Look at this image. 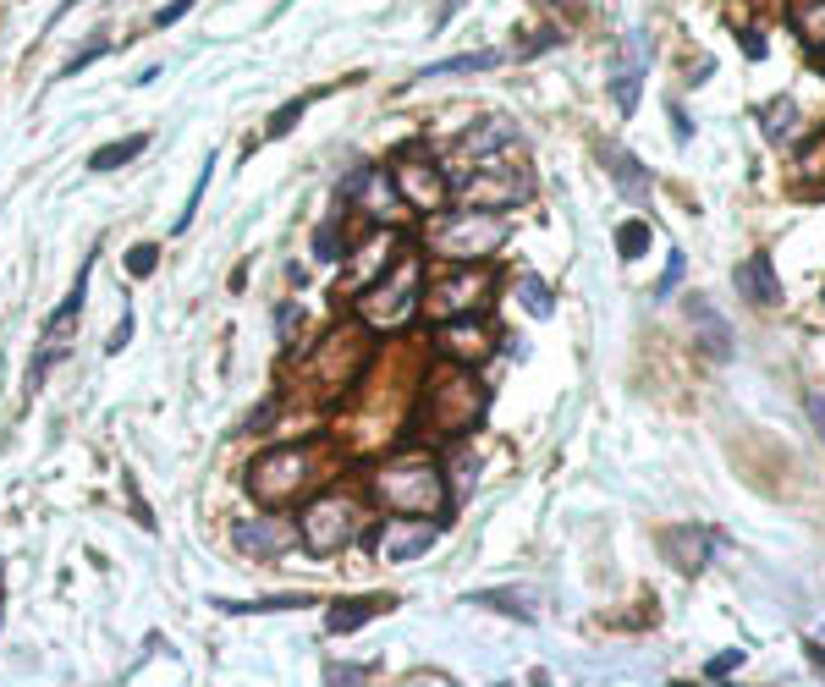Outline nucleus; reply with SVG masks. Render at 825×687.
Instances as JSON below:
<instances>
[{
	"label": "nucleus",
	"mask_w": 825,
	"mask_h": 687,
	"mask_svg": "<svg viewBox=\"0 0 825 687\" xmlns=\"http://www.w3.org/2000/svg\"><path fill=\"white\" fill-rule=\"evenodd\" d=\"M375 495H380V506L402 511V518H441L452 489L430 457H402L375 473Z\"/></svg>",
	"instance_id": "f257e3e1"
},
{
	"label": "nucleus",
	"mask_w": 825,
	"mask_h": 687,
	"mask_svg": "<svg viewBox=\"0 0 825 687\" xmlns=\"http://www.w3.org/2000/svg\"><path fill=\"white\" fill-rule=\"evenodd\" d=\"M353 308L364 314V325L375 330H396L412 319V308H419V247H402V259L391 276H380L369 292L353 297Z\"/></svg>",
	"instance_id": "f03ea898"
},
{
	"label": "nucleus",
	"mask_w": 825,
	"mask_h": 687,
	"mask_svg": "<svg viewBox=\"0 0 825 687\" xmlns=\"http://www.w3.org/2000/svg\"><path fill=\"white\" fill-rule=\"evenodd\" d=\"M502 215L495 209H457V215H441L430 231H424V247H435V253H446V259H462V265H473V259H484V253H495L502 247Z\"/></svg>",
	"instance_id": "7ed1b4c3"
},
{
	"label": "nucleus",
	"mask_w": 825,
	"mask_h": 687,
	"mask_svg": "<svg viewBox=\"0 0 825 687\" xmlns=\"http://www.w3.org/2000/svg\"><path fill=\"white\" fill-rule=\"evenodd\" d=\"M314 451L319 446H281V451H265L254 468H248V489L265 506H281V500H297L319 473H314Z\"/></svg>",
	"instance_id": "20e7f679"
},
{
	"label": "nucleus",
	"mask_w": 825,
	"mask_h": 687,
	"mask_svg": "<svg viewBox=\"0 0 825 687\" xmlns=\"http://www.w3.org/2000/svg\"><path fill=\"white\" fill-rule=\"evenodd\" d=\"M457 199H462L468 209H507V204H523V199H529V170L518 165V154L484 160V165H473V177L457 188Z\"/></svg>",
	"instance_id": "39448f33"
},
{
	"label": "nucleus",
	"mask_w": 825,
	"mask_h": 687,
	"mask_svg": "<svg viewBox=\"0 0 825 687\" xmlns=\"http://www.w3.org/2000/svg\"><path fill=\"white\" fill-rule=\"evenodd\" d=\"M644 72H649V28H627L622 44H617V55H611V72H606V94H611L617 116H633V111H638Z\"/></svg>",
	"instance_id": "423d86ee"
},
{
	"label": "nucleus",
	"mask_w": 825,
	"mask_h": 687,
	"mask_svg": "<svg viewBox=\"0 0 825 687\" xmlns=\"http://www.w3.org/2000/svg\"><path fill=\"white\" fill-rule=\"evenodd\" d=\"M479 385H473V374H462V369H446L435 385H430V418H435V435H446V441H457L462 429H473L479 423Z\"/></svg>",
	"instance_id": "0eeeda50"
},
{
	"label": "nucleus",
	"mask_w": 825,
	"mask_h": 687,
	"mask_svg": "<svg viewBox=\"0 0 825 687\" xmlns=\"http://www.w3.org/2000/svg\"><path fill=\"white\" fill-rule=\"evenodd\" d=\"M297 529H303V545H308L314 556H330L337 545L353 539L358 518H353V506H347L342 495H314V500H303V511H297Z\"/></svg>",
	"instance_id": "6e6552de"
},
{
	"label": "nucleus",
	"mask_w": 825,
	"mask_h": 687,
	"mask_svg": "<svg viewBox=\"0 0 825 687\" xmlns=\"http://www.w3.org/2000/svg\"><path fill=\"white\" fill-rule=\"evenodd\" d=\"M391 182H396V193H402L407 204H419V209H446V199H452L446 170H441L435 160H424L419 149H402V154L391 160Z\"/></svg>",
	"instance_id": "1a4fd4ad"
},
{
	"label": "nucleus",
	"mask_w": 825,
	"mask_h": 687,
	"mask_svg": "<svg viewBox=\"0 0 825 687\" xmlns=\"http://www.w3.org/2000/svg\"><path fill=\"white\" fill-rule=\"evenodd\" d=\"M490 297H495V276L462 265V270H452V276H441V281L430 287V314H435V319H457V314H473V303L484 308Z\"/></svg>",
	"instance_id": "9d476101"
},
{
	"label": "nucleus",
	"mask_w": 825,
	"mask_h": 687,
	"mask_svg": "<svg viewBox=\"0 0 825 687\" xmlns=\"http://www.w3.org/2000/svg\"><path fill=\"white\" fill-rule=\"evenodd\" d=\"M435 347L452 358V364H473L495 347V330L490 319H473V314H457V319H441L435 325Z\"/></svg>",
	"instance_id": "9b49d317"
},
{
	"label": "nucleus",
	"mask_w": 825,
	"mask_h": 687,
	"mask_svg": "<svg viewBox=\"0 0 825 687\" xmlns=\"http://www.w3.org/2000/svg\"><path fill=\"white\" fill-rule=\"evenodd\" d=\"M523 149V127L512 116H484L468 127L462 138V160L468 165H484V160H502V154H518Z\"/></svg>",
	"instance_id": "f8f14e48"
},
{
	"label": "nucleus",
	"mask_w": 825,
	"mask_h": 687,
	"mask_svg": "<svg viewBox=\"0 0 825 687\" xmlns=\"http://www.w3.org/2000/svg\"><path fill=\"white\" fill-rule=\"evenodd\" d=\"M435 518H396L380 529V556L385 561H419V556H430V545H435Z\"/></svg>",
	"instance_id": "ddd939ff"
},
{
	"label": "nucleus",
	"mask_w": 825,
	"mask_h": 687,
	"mask_svg": "<svg viewBox=\"0 0 825 687\" xmlns=\"http://www.w3.org/2000/svg\"><path fill=\"white\" fill-rule=\"evenodd\" d=\"M715 534L710 529H667L660 534V556H667L683 577H699L705 567H710V556H715Z\"/></svg>",
	"instance_id": "4468645a"
},
{
	"label": "nucleus",
	"mask_w": 825,
	"mask_h": 687,
	"mask_svg": "<svg viewBox=\"0 0 825 687\" xmlns=\"http://www.w3.org/2000/svg\"><path fill=\"white\" fill-rule=\"evenodd\" d=\"M600 165L611 170V182H617V193H622V199H633V204H649V193H655V177H649V165H644L638 154H627L622 143H600Z\"/></svg>",
	"instance_id": "2eb2a0df"
},
{
	"label": "nucleus",
	"mask_w": 825,
	"mask_h": 687,
	"mask_svg": "<svg viewBox=\"0 0 825 687\" xmlns=\"http://www.w3.org/2000/svg\"><path fill=\"white\" fill-rule=\"evenodd\" d=\"M396 182L385 177V170H353V177L342 182V204H364L369 215H396Z\"/></svg>",
	"instance_id": "dca6fc26"
},
{
	"label": "nucleus",
	"mask_w": 825,
	"mask_h": 687,
	"mask_svg": "<svg viewBox=\"0 0 825 687\" xmlns=\"http://www.w3.org/2000/svg\"><path fill=\"white\" fill-rule=\"evenodd\" d=\"M688 319H694L699 353H705L710 364H726V358H732V330H726V319L715 314V303H710V297H694V303H688Z\"/></svg>",
	"instance_id": "f3484780"
},
{
	"label": "nucleus",
	"mask_w": 825,
	"mask_h": 687,
	"mask_svg": "<svg viewBox=\"0 0 825 687\" xmlns=\"http://www.w3.org/2000/svg\"><path fill=\"white\" fill-rule=\"evenodd\" d=\"M292 539H297V534H292L281 518H254V523H237V550H242V556H259V561H265V556H281Z\"/></svg>",
	"instance_id": "a211bd4d"
},
{
	"label": "nucleus",
	"mask_w": 825,
	"mask_h": 687,
	"mask_svg": "<svg viewBox=\"0 0 825 687\" xmlns=\"http://www.w3.org/2000/svg\"><path fill=\"white\" fill-rule=\"evenodd\" d=\"M737 292L749 297V303H760V308H776V303H782V281H776L771 253H754V259L737 265Z\"/></svg>",
	"instance_id": "6ab92c4d"
},
{
	"label": "nucleus",
	"mask_w": 825,
	"mask_h": 687,
	"mask_svg": "<svg viewBox=\"0 0 825 687\" xmlns=\"http://www.w3.org/2000/svg\"><path fill=\"white\" fill-rule=\"evenodd\" d=\"M468 606H484V611H502L523 627L540 622V594L534 588H484V594H468Z\"/></svg>",
	"instance_id": "aec40b11"
},
{
	"label": "nucleus",
	"mask_w": 825,
	"mask_h": 687,
	"mask_svg": "<svg viewBox=\"0 0 825 687\" xmlns=\"http://www.w3.org/2000/svg\"><path fill=\"white\" fill-rule=\"evenodd\" d=\"M385 611V599L380 594H364V599H337L330 606V633H358L369 616H380Z\"/></svg>",
	"instance_id": "412c9836"
},
{
	"label": "nucleus",
	"mask_w": 825,
	"mask_h": 687,
	"mask_svg": "<svg viewBox=\"0 0 825 687\" xmlns=\"http://www.w3.org/2000/svg\"><path fill=\"white\" fill-rule=\"evenodd\" d=\"M507 55L502 50H468V55H452V61H430L424 72H419V82L424 77H457V72H490V66H502Z\"/></svg>",
	"instance_id": "4be33fe9"
},
{
	"label": "nucleus",
	"mask_w": 825,
	"mask_h": 687,
	"mask_svg": "<svg viewBox=\"0 0 825 687\" xmlns=\"http://www.w3.org/2000/svg\"><path fill=\"white\" fill-rule=\"evenodd\" d=\"M792 28L809 50H825V0H798L792 7Z\"/></svg>",
	"instance_id": "5701e85b"
},
{
	"label": "nucleus",
	"mask_w": 825,
	"mask_h": 687,
	"mask_svg": "<svg viewBox=\"0 0 825 687\" xmlns=\"http://www.w3.org/2000/svg\"><path fill=\"white\" fill-rule=\"evenodd\" d=\"M760 127H765V138H771V143H787V138H792V127H798V105H792V100H771V105H760Z\"/></svg>",
	"instance_id": "b1692460"
},
{
	"label": "nucleus",
	"mask_w": 825,
	"mask_h": 687,
	"mask_svg": "<svg viewBox=\"0 0 825 687\" xmlns=\"http://www.w3.org/2000/svg\"><path fill=\"white\" fill-rule=\"evenodd\" d=\"M143 143H149V132H132V138H122V143H111V149L89 154V170H116V165L138 160V154H143Z\"/></svg>",
	"instance_id": "393cba45"
},
{
	"label": "nucleus",
	"mask_w": 825,
	"mask_h": 687,
	"mask_svg": "<svg viewBox=\"0 0 825 687\" xmlns=\"http://www.w3.org/2000/svg\"><path fill=\"white\" fill-rule=\"evenodd\" d=\"M518 297H523V308H529L534 319H550V314H556V297H550V287H545L540 276H529V270L518 276Z\"/></svg>",
	"instance_id": "a878e982"
},
{
	"label": "nucleus",
	"mask_w": 825,
	"mask_h": 687,
	"mask_svg": "<svg viewBox=\"0 0 825 687\" xmlns=\"http://www.w3.org/2000/svg\"><path fill=\"white\" fill-rule=\"evenodd\" d=\"M644 247H649V226H644V220H627V226H617V253H622L627 265L638 259Z\"/></svg>",
	"instance_id": "bb28decb"
},
{
	"label": "nucleus",
	"mask_w": 825,
	"mask_h": 687,
	"mask_svg": "<svg viewBox=\"0 0 825 687\" xmlns=\"http://www.w3.org/2000/svg\"><path fill=\"white\" fill-rule=\"evenodd\" d=\"M210 177H215V154H210V160L199 165V188L188 193V209L177 215V231H188V226H193V215H199V199H204V188H210Z\"/></svg>",
	"instance_id": "cd10ccee"
},
{
	"label": "nucleus",
	"mask_w": 825,
	"mask_h": 687,
	"mask_svg": "<svg viewBox=\"0 0 825 687\" xmlns=\"http://www.w3.org/2000/svg\"><path fill=\"white\" fill-rule=\"evenodd\" d=\"M314 253H319V259H330V265H337V259H347V242L337 237V226H319V237H314Z\"/></svg>",
	"instance_id": "c85d7f7f"
},
{
	"label": "nucleus",
	"mask_w": 825,
	"mask_h": 687,
	"mask_svg": "<svg viewBox=\"0 0 825 687\" xmlns=\"http://www.w3.org/2000/svg\"><path fill=\"white\" fill-rule=\"evenodd\" d=\"M683 276H688V259H683V253H672V259H667V276L655 281V297H672V292L683 287Z\"/></svg>",
	"instance_id": "c756f323"
},
{
	"label": "nucleus",
	"mask_w": 825,
	"mask_h": 687,
	"mask_svg": "<svg viewBox=\"0 0 825 687\" xmlns=\"http://www.w3.org/2000/svg\"><path fill=\"white\" fill-rule=\"evenodd\" d=\"M154 265H160V247H154V242H138V247L127 253V270H132V276H149Z\"/></svg>",
	"instance_id": "7c9ffc66"
},
{
	"label": "nucleus",
	"mask_w": 825,
	"mask_h": 687,
	"mask_svg": "<svg viewBox=\"0 0 825 687\" xmlns=\"http://www.w3.org/2000/svg\"><path fill=\"white\" fill-rule=\"evenodd\" d=\"M297 116H303V100H292V105H281V111L270 116V127H265V138H281V132H292V127H297Z\"/></svg>",
	"instance_id": "2f4dec72"
},
{
	"label": "nucleus",
	"mask_w": 825,
	"mask_h": 687,
	"mask_svg": "<svg viewBox=\"0 0 825 687\" xmlns=\"http://www.w3.org/2000/svg\"><path fill=\"white\" fill-rule=\"evenodd\" d=\"M732 671H742V649H726V654H715V660L705 665V676H710V682H726Z\"/></svg>",
	"instance_id": "473e14b6"
},
{
	"label": "nucleus",
	"mask_w": 825,
	"mask_h": 687,
	"mask_svg": "<svg viewBox=\"0 0 825 687\" xmlns=\"http://www.w3.org/2000/svg\"><path fill=\"white\" fill-rule=\"evenodd\" d=\"M100 50H105V34H100V39H89V44H82V50H77V55H72L66 66H61V77H72V72H82V66H89V61H94Z\"/></svg>",
	"instance_id": "72a5a7b5"
},
{
	"label": "nucleus",
	"mask_w": 825,
	"mask_h": 687,
	"mask_svg": "<svg viewBox=\"0 0 825 687\" xmlns=\"http://www.w3.org/2000/svg\"><path fill=\"white\" fill-rule=\"evenodd\" d=\"M369 671H375V665H330L325 682H369Z\"/></svg>",
	"instance_id": "f704fd0d"
},
{
	"label": "nucleus",
	"mask_w": 825,
	"mask_h": 687,
	"mask_svg": "<svg viewBox=\"0 0 825 687\" xmlns=\"http://www.w3.org/2000/svg\"><path fill=\"white\" fill-rule=\"evenodd\" d=\"M188 12H193V0H172L165 12H154V28H172V23H182Z\"/></svg>",
	"instance_id": "c9c22d12"
},
{
	"label": "nucleus",
	"mask_w": 825,
	"mask_h": 687,
	"mask_svg": "<svg viewBox=\"0 0 825 687\" xmlns=\"http://www.w3.org/2000/svg\"><path fill=\"white\" fill-rule=\"evenodd\" d=\"M276 319H281V341H292V335L303 330V308H292V303H287V308H281Z\"/></svg>",
	"instance_id": "e433bc0d"
},
{
	"label": "nucleus",
	"mask_w": 825,
	"mask_h": 687,
	"mask_svg": "<svg viewBox=\"0 0 825 687\" xmlns=\"http://www.w3.org/2000/svg\"><path fill=\"white\" fill-rule=\"evenodd\" d=\"M127 341H132V319L122 314V325H116V330H111V341H105V353H122Z\"/></svg>",
	"instance_id": "4c0bfd02"
},
{
	"label": "nucleus",
	"mask_w": 825,
	"mask_h": 687,
	"mask_svg": "<svg viewBox=\"0 0 825 687\" xmlns=\"http://www.w3.org/2000/svg\"><path fill=\"white\" fill-rule=\"evenodd\" d=\"M803 407H809V423H814V435L825 441V396H809Z\"/></svg>",
	"instance_id": "58836bf2"
},
{
	"label": "nucleus",
	"mask_w": 825,
	"mask_h": 687,
	"mask_svg": "<svg viewBox=\"0 0 825 687\" xmlns=\"http://www.w3.org/2000/svg\"><path fill=\"white\" fill-rule=\"evenodd\" d=\"M462 7H468V0H441V12H435V23H430V28L441 34V28H446V23H452V17H457Z\"/></svg>",
	"instance_id": "ea45409f"
},
{
	"label": "nucleus",
	"mask_w": 825,
	"mask_h": 687,
	"mask_svg": "<svg viewBox=\"0 0 825 687\" xmlns=\"http://www.w3.org/2000/svg\"><path fill=\"white\" fill-rule=\"evenodd\" d=\"M540 7H545V12H572V17H578V12L589 7V0H540Z\"/></svg>",
	"instance_id": "a19ab883"
},
{
	"label": "nucleus",
	"mask_w": 825,
	"mask_h": 687,
	"mask_svg": "<svg viewBox=\"0 0 825 687\" xmlns=\"http://www.w3.org/2000/svg\"><path fill=\"white\" fill-rule=\"evenodd\" d=\"M803 654H809V665H814V671H820V676H825V644H809V649H803Z\"/></svg>",
	"instance_id": "79ce46f5"
},
{
	"label": "nucleus",
	"mask_w": 825,
	"mask_h": 687,
	"mask_svg": "<svg viewBox=\"0 0 825 687\" xmlns=\"http://www.w3.org/2000/svg\"><path fill=\"white\" fill-rule=\"evenodd\" d=\"M0 622H7V567H0Z\"/></svg>",
	"instance_id": "37998d69"
}]
</instances>
